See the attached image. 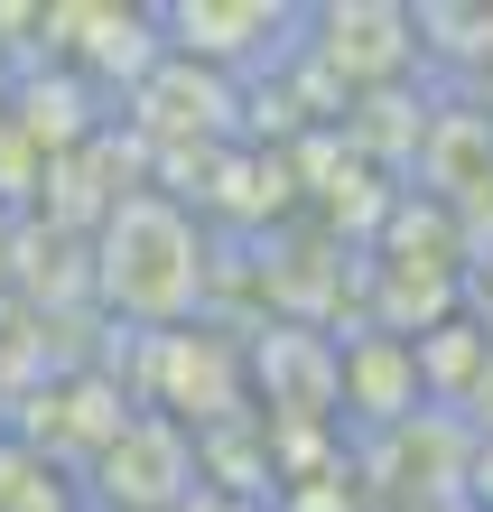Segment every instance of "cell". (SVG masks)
<instances>
[{
  "mask_svg": "<svg viewBox=\"0 0 493 512\" xmlns=\"http://www.w3.org/2000/svg\"><path fill=\"white\" fill-rule=\"evenodd\" d=\"M94 280L121 317H140V326H187L196 317V298H205V233L196 215L177 196H121L112 215H103V243H94Z\"/></svg>",
  "mask_w": 493,
  "mask_h": 512,
  "instance_id": "1",
  "label": "cell"
},
{
  "mask_svg": "<svg viewBox=\"0 0 493 512\" xmlns=\"http://www.w3.org/2000/svg\"><path fill=\"white\" fill-rule=\"evenodd\" d=\"M196 503V457L177 419H121L103 447V512H187Z\"/></svg>",
  "mask_w": 493,
  "mask_h": 512,
  "instance_id": "2",
  "label": "cell"
}]
</instances>
